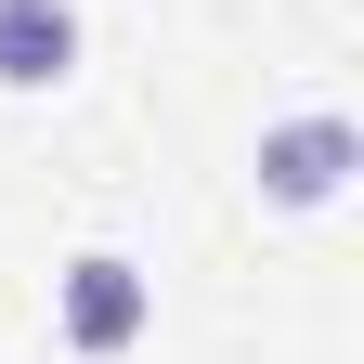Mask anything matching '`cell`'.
<instances>
[{"mask_svg": "<svg viewBox=\"0 0 364 364\" xmlns=\"http://www.w3.org/2000/svg\"><path fill=\"white\" fill-rule=\"evenodd\" d=\"M351 169H364V130L338 105H312V117H273L260 130V196L273 208H338L351 196Z\"/></svg>", "mask_w": 364, "mask_h": 364, "instance_id": "obj_2", "label": "cell"}, {"mask_svg": "<svg viewBox=\"0 0 364 364\" xmlns=\"http://www.w3.org/2000/svg\"><path fill=\"white\" fill-rule=\"evenodd\" d=\"M53 326H65V351H78V364L144 351V326H156V273L130 260V247H78V260L53 273Z\"/></svg>", "mask_w": 364, "mask_h": 364, "instance_id": "obj_1", "label": "cell"}, {"mask_svg": "<svg viewBox=\"0 0 364 364\" xmlns=\"http://www.w3.org/2000/svg\"><path fill=\"white\" fill-rule=\"evenodd\" d=\"M78 78V0H0V91H65Z\"/></svg>", "mask_w": 364, "mask_h": 364, "instance_id": "obj_3", "label": "cell"}]
</instances>
